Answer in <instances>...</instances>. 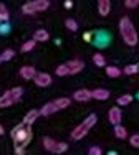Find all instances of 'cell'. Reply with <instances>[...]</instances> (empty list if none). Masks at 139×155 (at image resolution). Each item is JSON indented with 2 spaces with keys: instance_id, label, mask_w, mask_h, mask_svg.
Returning <instances> with one entry per match:
<instances>
[{
  "instance_id": "cell-4",
  "label": "cell",
  "mask_w": 139,
  "mask_h": 155,
  "mask_svg": "<svg viewBox=\"0 0 139 155\" xmlns=\"http://www.w3.org/2000/svg\"><path fill=\"white\" fill-rule=\"evenodd\" d=\"M23 96V89L22 87H12V89L5 91L0 96V107H8V106L17 104Z\"/></svg>"
},
{
  "instance_id": "cell-23",
  "label": "cell",
  "mask_w": 139,
  "mask_h": 155,
  "mask_svg": "<svg viewBox=\"0 0 139 155\" xmlns=\"http://www.w3.org/2000/svg\"><path fill=\"white\" fill-rule=\"evenodd\" d=\"M93 63H94L96 66H100V68H101V66L106 64V60H104V56H103L101 53H96V54L93 56Z\"/></svg>"
},
{
  "instance_id": "cell-22",
  "label": "cell",
  "mask_w": 139,
  "mask_h": 155,
  "mask_svg": "<svg viewBox=\"0 0 139 155\" xmlns=\"http://www.w3.org/2000/svg\"><path fill=\"white\" fill-rule=\"evenodd\" d=\"M55 73H56L58 76H61V78L68 76V74H70V69H68V64H60V66H58V68H56V71H55Z\"/></svg>"
},
{
  "instance_id": "cell-15",
  "label": "cell",
  "mask_w": 139,
  "mask_h": 155,
  "mask_svg": "<svg viewBox=\"0 0 139 155\" xmlns=\"http://www.w3.org/2000/svg\"><path fill=\"white\" fill-rule=\"evenodd\" d=\"M56 110H58L56 104H55V102H48V104H45L42 109H40V114L45 116V117H48V116H52V114H55Z\"/></svg>"
},
{
  "instance_id": "cell-30",
  "label": "cell",
  "mask_w": 139,
  "mask_h": 155,
  "mask_svg": "<svg viewBox=\"0 0 139 155\" xmlns=\"http://www.w3.org/2000/svg\"><path fill=\"white\" fill-rule=\"evenodd\" d=\"M90 153H91V155H101V153H103V150H101L100 147H91V149H90Z\"/></svg>"
},
{
  "instance_id": "cell-7",
  "label": "cell",
  "mask_w": 139,
  "mask_h": 155,
  "mask_svg": "<svg viewBox=\"0 0 139 155\" xmlns=\"http://www.w3.org/2000/svg\"><path fill=\"white\" fill-rule=\"evenodd\" d=\"M33 81H35L36 86L46 87V86H50V84H52V76H50L48 73H38V74H35Z\"/></svg>"
},
{
  "instance_id": "cell-2",
  "label": "cell",
  "mask_w": 139,
  "mask_h": 155,
  "mask_svg": "<svg viewBox=\"0 0 139 155\" xmlns=\"http://www.w3.org/2000/svg\"><path fill=\"white\" fill-rule=\"evenodd\" d=\"M32 129H30V125H27V124H18L13 127V130H12V140H13V143L15 145H23V147H27L28 143H30V140H32Z\"/></svg>"
},
{
  "instance_id": "cell-32",
  "label": "cell",
  "mask_w": 139,
  "mask_h": 155,
  "mask_svg": "<svg viewBox=\"0 0 139 155\" xmlns=\"http://www.w3.org/2000/svg\"><path fill=\"white\" fill-rule=\"evenodd\" d=\"M15 153H18V155L25 153V147L23 145H15Z\"/></svg>"
},
{
  "instance_id": "cell-36",
  "label": "cell",
  "mask_w": 139,
  "mask_h": 155,
  "mask_svg": "<svg viewBox=\"0 0 139 155\" xmlns=\"http://www.w3.org/2000/svg\"><path fill=\"white\" fill-rule=\"evenodd\" d=\"M0 63H2V60H0Z\"/></svg>"
},
{
  "instance_id": "cell-3",
  "label": "cell",
  "mask_w": 139,
  "mask_h": 155,
  "mask_svg": "<svg viewBox=\"0 0 139 155\" xmlns=\"http://www.w3.org/2000/svg\"><path fill=\"white\" fill-rule=\"evenodd\" d=\"M96 120H98V117L94 116V114H91V116H88L85 120H83L81 124L78 125V127H75V130L71 132V139H75V140H80V139H83L85 135L88 134V132L91 130V129L94 127V124H96Z\"/></svg>"
},
{
  "instance_id": "cell-14",
  "label": "cell",
  "mask_w": 139,
  "mask_h": 155,
  "mask_svg": "<svg viewBox=\"0 0 139 155\" xmlns=\"http://www.w3.org/2000/svg\"><path fill=\"white\" fill-rule=\"evenodd\" d=\"M35 74H36V71L33 66H23V68H20V76L23 79H33Z\"/></svg>"
},
{
  "instance_id": "cell-20",
  "label": "cell",
  "mask_w": 139,
  "mask_h": 155,
  "mask_svg": "<svg viewBox=\"0 0 139 155\" xmlns=\"http://www.w3.org/2000/svg\"><path fill=\"white\" fill-rule=\"evenodd\" d=\"M131 102H133V96H131V94H124V96H121V97H118L116 104H118V106H127V104H131Z\"/></svg>"
},
{
  "instance_id": "cell-33",
  "label": "cell",
  "mask_w": 139,
  "mask_h": 155,
  "mask_svg": "<svg viewBox=\"0 0 139 155\" xmlns=\"http://www.w3.org/2000/svg\"><path fill=\"white\" fill-rule=\"evenodd\" d=\"M83 40H85L86 43H90L91 40H93V35H91V33H88V31H86L85 35H83Z\"/></svg>"
},
{
  "instance_id": "cell-17",
  "label": "cell",
  "mask_w": 139,
  "mask_h": 155,
  "mask_svg": "<svg viewBox=\"0 0 139 155\" xmlns=\"http://www.w3.org/2000/svg\"><path fill=\"white\" fill-rule=\"evenodd\" d=\"M114 135L118 139H126L127 137V130L123 127L121 124H118V125H114Z\"/></svg>"
},
{
  "instance_id": "cell-11",
  "label": "cell",
  "mask_w": 139,
  "mask_h": 155,
  "mask_svg": "<svg viewBox=\"0 0 139 155\" xmlns=\"http://www.w3.org/2000/svg\"><path fill=\"white\" fill-rule=\"evenodd\" d=\"M38 116H42V114H40V110H36V109H32V110H28V112L25 114V117H23V124H27V125H32V124H33L36 119H38Z\"/></svg>"
},
{
  "instance_id": "cell-5",
  "label": "cell",
  "mask_w": 139,
  "mask_h": 155,
  "mask_svg": "<svg viewBox=\"0 0 139 155\" xmlns=\"http://www.w3.org/2000/svg\"><path fill=\"white\" fill-rule=\"evenodd\" d=\"M48 7H50L48 0H32V2H27L22 7V12L25 15H33V13H38V12H45Z\"/></svg>"
},
{
  "instance_id": "cell-6",
  "label": "cell",
  "mask_w": 139,
  "mask_h": 155,
  "mask_svg": "<svg viewBox=\"0 0 139 155\" xmlns=\"http://www.w3.org/2000/svg\"><path fill=\"white\" fill-rule=\"evenodd\" d=\"M43 147H45L48 152H53V153H63V152H66V150H68V143L53 140L52 137H45V139H43Z\"/></svg>"
},
{
  "instance_id": "cell-29",
  "label": "cell",
  "mask_w": 139,
  "mask_h": 155,
  "mask_svg": "<svg viewBox=\"0 0 139 155\" xmlns=\"http://www.w3.org/2000/svg\"><path fill=\"white\" fill-rule=\"evenodd\" d=\"M126 7L127 8H136V7L139 5V0H126Z\"/></svg>"
},
{
  "instance_id": "cell-25",
  "label": "cell",
  "mask_w": 139,
  "mask_h": 155,
  "mask_svg": "<svg viewBox=\"0 0 139 155\" xmlns=\"http://www.w3.org/2000/svg\"><path fill=\"white\" fill-rule=\"evenodd\" d=\"M65 27H66L68 30H71V31L78 30V23H76L73 18H68V20H65Z\"/></svg>"
},
{
  "instance_id": "cell-1",
  "label": "cell",
  "mask_w": 139,
  "mask_h": 155,
  "mask_svg": "<svg viewBox=\"0 0 139 155\" xmlns=\"http://www.w3.org/2000/svg\"><path fill=\"white\" fill-rule=\"evenodd\" d=\"M119 33H121V38L124 40V43L129 46L137 45V31L134 28L133 21L127 17H123L119 21Z\"/></svg>"
},
{
  "instance_id": "cell-26",
  "label": "cell",
  "mask_w": 139,
  "mask_h": 155,
  "mask_svg": "<svg viewBox=\"0 0 139 155\" xmlns=\"http://www.w3.org/2000/svg\"><path fill=\"white\" fill-rule=\"evenodd\" d=\"M13 54H15V51H13V50H5L2 53V56H0V60H2V61H10L13 58Z\"/></svg>"
},
{
  "instance_id": "cell-35",
  "label": "cell",
  "mask_w": 139,
  "mask_h": 155,
  "mask_svg": "<svg viewBox=\"0 0 139 155\" xmlns=\"http://www.w3.org/2000/svg\"><path fill=\"white\" fill-rule=\"evenodd\" d=\"M3 132H5V130H3V127L0 125V135H3Z\"/></svg>"
},
{
  "instance_id": "cell-21",
  "label": "cell",
  "mask_w": 139,
  "mask_h": 155,
  "mask_svg": "<svg viewBox=\"0 0 139 155\" xmlns=\"http://www.w3.org/2000/svg\"><path fill=\"white\" fill-rule=\"evenodd\" d=\"M35 43H36V40L33 38V40H28V41H25L23 45H22V51L23 53H28V51H32L35 48Z\"/></svg>"
},
{
  "instance_id": "cell-27",
  "label": "cell",
  "mask_w": 139,
  "mask_h": 155,
  "mask_svg": "<svg viewBox=\"0 0 139 155\" xmlns=\"http://www.w3.org/2000/svg\"><path fill=\"white\" fill-rule=\"evenodd\" d=\"M137 71H139L137 64H127L126 68H124V73H126V74H136Z\"/></svg>"
},
{
  "instance_id": "cell-9",
  "label": "cell",
  "mask_w": 139,
  "mask_h": 155,
  "mask_svg": "<svg viewBox=\"0 0 139 155\" xmlns=\"http://www.w3.org/2000/svg\"><path fill=\"white\" fill-rule=\"evenodd\" d=\"M73 99L78 102H88L91 99V91L88 89H78L75 91V94H73Z\"/></svg>"
},
{
  "instance_id": "cell-34",
  "label": "cell",
  "mask_w": 139,
  "mask_h": 155,
  "mask_svg": "<svg viewBox=\"0 0 139 155\" xmlns=\"http://www.w3.org/2000/svg\"><path fill=\"white\" fill-rule=\"evenodd\" d=\"M65 7H66V8H71V7H73V2H71V0H66V2H65Z\"/></svg>"
},
{
  "instance_id": "cell-12",
  "label": "cell",
  "mask_w": 139,
  "mask_h": 155,
  "mask_svg": "<svg viewBox=\"0 0 139 155\" xmlns=\"http://www.w3.org/2000/svg\"><path fill=\"white\" fill-rule=\"evenodd\" d=\"M109 10H111V2L109 0H98V12H100V15L106 17L109 13Z\"/></svg>"
},
{
  "instance_id": "cell-16",
  "label": "cell",
  "mask_w": 139,
  "mask_h": 155,
  "mask_svg": "<svg viewBox=\"0 0 139 155\" xmlns=\"http://www.w3.org/2000/svg\"><path fill=\"white\" fill-rule=\"evenodd\" d=\"M33 38L36 40V41H46V40L50 38V35H48V31H46V30H36L35 35H33Z\"/></svg>"
},
{
  "instance_id": "cell-18",
  "label": "cell",
  "mask_w": 139,
  "mask_h": 155,
  "mask_svg": "<svg viewBox=\"0 0 139 155\" xmlns=\"http://www.w3.org/2000/svg\"><path fill=\"white\" fill-rule=\"evenodd\" d=\"M106 74L109 78H119L121 76V69L116 66H106Z\"/></svg>"
},
{
  "instance_id": "cell-31",
  "label": "cell",
  "mask_w": 139,
  "mask_h": 155,
  "mask_svg": "<svg viewBox=\"0 0 139 155\" xmlns=\"http://www.w3.org/2000/svg\"><path fill=\"white\" fill-rule=\"evenodd\" d=\"M10 30V27L7 25V21H3V25H0V33H7Z\"/></svg>"
},
{
  "instance_id": "cell-24",
  "label": "cell",
  "mask_w": 139,
  "mask_h": 155,
  "mask_svg": "<svg viewBox=\"0 0 139 155\" xmlns=\"http://www.w3.org/2000/svg\"><path fill=\"white\" fill-rule=\"evenodd\" d=\"M8 10H7V7L3 5H0V21H8Z\"/></svg>"
},
{
  "instance_id": "cell-8",
  "label": "cell",
  "mask_w": 139,
  "mask_h": 155,
  "mask_svg": "<svg viewBox=\"0 0 139 155\" xmlns=\"http://www.w3.org/2000/svg\"><path fill=\"white\" fill-rule=\"evenodd\" d=\"M108 117H109V122H111L113 125L121 124V119H123L121 109H119L118 106H116V107H111V109H109V112H108Z\"/></svg>"
},
{
  "instance_id": "cell-28",
  "label": "cell",
  "mask_w": 139,
  "mask_h": 155,
  "mask_svg": "<svg viewBox=\"0 0 139 155\" xmlns=\"http://www.w3.org/2000/svg\"><path fill=\"white\" fill-rule=\"evenodd\" d=\"M129 143L133 147H136V149H139V134H134V135H131V139H129Z\"/></svg>"
},
{
  "instance_id": "cell-10",
  "label": "cell",
  "mask_w": 139,
  "mask_h": 155,
  "mask_svg": "<svg viewBox=\"0 0 139 155\" xmlns=\"http://www.w3.org/2000/svg\"><path fill=\"white\" fill-rule=\"evenodd\" d=\"M68 69H70V74H76V73H80L83 68H85V64H83V61L80 60H73V61H68Z\"/></svg>"
},
{
  "instance_id": "cell-19",
  "label": "cell",
  "mask_w": 139,
  "mask_h": 155,
  "mask_svg": "<svg viewBox=\"0 0 139 155\" xmlns=\"http://www.w3.org/2000/svg\"><path fill=\"white\" fill-rule=\"evenodd\" d=\"M53 102L56 104L58 110H60V109H65V107H68V106H70V102H71V101H70L68 97H58V99H55Z\"/></svg>"
},
{
  "instance_id": "cell-13",
  "label": "cell",
  "mask_w": 139,
  "mask_h": 155,
  "mask_svg": "<svg viewBox=\"0 0 139 155\" xmlns=\"http://www.w3.org/2000/svg\"><path fill=\"white\" fill-rule=\"evenodd\" d=\"M91 97L93 99H98V101H106L109 97V91L108 89H93L91 91Z\"/></svg>"
}]
</instances>
